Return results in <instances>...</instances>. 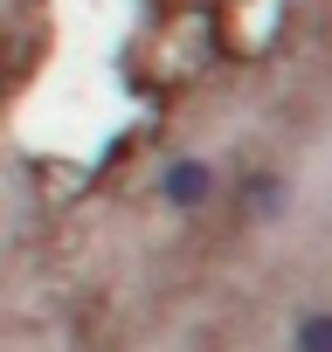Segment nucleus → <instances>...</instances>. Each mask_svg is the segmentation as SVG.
Masks as SVG:
<instances>
[{
    "label": "nucleus",
    "mask_w": 332,
    "mask_h": 352,
    "mask_svg": "<svg viewBox=\"0 0 332 352\" xmlns=\"http://www.w3.org/2000/svg\"><path fill=\"white\" fill-rule=\"evenodd\" d=\"M166 194H174V201H201V194H208V173H201V166H174Z\"/></svg>",
    "instance_id": "obj_1"
},
{
    "label": "nucleus",
    "mask_w": 332,
    "mask_h": 352,
    "mask_svg": "<svg viewBox=\"0 0 332 352\" xmlns=\"http://www.w3.org/2000/svg\"><path fill=\"white\" fill-rule=\"evenodd\" d=\"M298 352H332V318H304V331H298Z\"/></svg>",
    "instance_id": "obj_2"
}]
</instances>
